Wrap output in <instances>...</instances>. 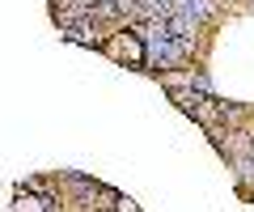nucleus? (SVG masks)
<instances>
[{"instance_id": "obj_1", "label": "nucleus", "mask_w": 254, "mask_h": 212, "mask_svg": "<svg viewBox=\"0 0 254 212\" xmlns=\"http://www.w3.org/2000/svg\"><path fill=\"white\" fill-rule=\"evenodd\" d=\"M110 47V43H106ZM110 51H115L119 60H123V64H131V68H140L144 64V43H140V34L136 30H123V34H119V43L110 47Z\"/></svg>"}, {"instance_id": "obj_2", "label": "nucleus", "mask_w": 254, "mask_h": 212, "mask_svg": "<svg viewBox=\"0 0 254 212\" xmlns=\"http://www.w3.org/2000/svg\"><path fill=\"white\" fill-rule=\"evenodd\" d=\"M13 212H51V200L47 195H17V204H13Z\"/></svg>"}]
</instances>
